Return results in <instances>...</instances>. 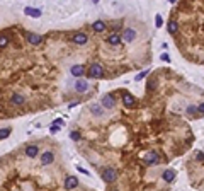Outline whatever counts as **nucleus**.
Returning <instances> with one entry per match:
<instances>
[{
	"instance_id": "nucleus-25",
	"label": "nucleus",
	"mask_w": 204,
	"mask_h": 191,
	"mask_svg": "<svg viewBox=\"0 0 204 191\" xmlns=\"http://www.w3.org/2000/svg\"><path fill=\"white\" fill-rule=\"evenodd\" d=\"M155 24H157V27H160V26L163 24V22H162V17H160V16L155 17Z\"/></svg>"
},
{
	"instance_id": "nucleus-32",
	"label": "nucleus",
	"mask_w": 204,
	"mask_h": 191,
	"mask_svg": "<svg viewBox=\"0 0 204 191\" xmlns=\"http://www.w3.org/2000/svg\"><path fill=\"white\" fill-rule=\"evenodd\" d=\"M112 191H116V189H112Z\"/></svg>"
},
{
	"instance_id": "nucleus-18",
	"label": "nucleus",
	"mask_w": 204,
	"mask_h": 191,
	"mask_svg": "<svg viewBox=\"0 0 204 191\" xmlns=\"http://www.w3.org/2000/svg\"><path fill=\"white\" fill-rule=\"evenodd\" d=\"M105 22H102V21H95L94 24H92V29H94L95 32H104L105 31Z\"/></svg>"
},
{
	"instance_id": "nucleus-7",
	"label": "nucleus",
	"mask_w": 204,
	"mask_h": 191,
	"mask_svg": "<svg viewBox=\"0 0 204 191\" xmlns=\"http://www.w3.org/2000/svg\"><path fill=\"white\" fill-rule=\"evenodd\" d=\"M9 102H10L12 106H24L26 104V97L22 94H12L9 97Z\"/></svg>"
},
{
	"instance_id": "nucleus-3",
	"label": "nucleus",
	"mask_w": 204,
	"mask_h": 191,
	"mask_svg": "<svg viewBox=\"0 0 204 191\" xmlns=\"http://www.w3.org/2000/svg\"><path fill=\"white\" fill-rule=\"evenodd\" d=\"M72 41H73L75 44H78V46H84V44H87V43H89V36H87L85 32L78 31V32H75V34H73Z\"/></svg>"
},
{
	"instance_id": "nucleus-20",
	"label": "nucleus",
	"mask_w": 204,
	"mask_h": 191,
	"mask_svg": "<svg viewBox=\"0 0 204 191\" xmlns=\"http://www.w3.org/2000/svg\"><path fill=\"white\" fill-rule=\"evenodd\" d=\"M9 43H10V39H9L7 34H0V50L7 48V46H9Z\"/></svg>"
},
{
	"instance_id": "nucleus-9",
	"label": "nucleus",
	"mask_w": 204,
	"mask_h": 191,
	"mask_svg": "<svg viewBox=\"0 0 204 191\" xmlns=\"http://www.w3.org/2000/svg\"><path fill=\"white\" fill-rule=\"evenodd\" d=\"M24 152H26V155L29 159H34V157H37V154H39V147L34 145V143H29V145H26Z\"/></svg>"
},
{
	"instance_id": "nucleus-28",
	"label": "nucleus",
	"mask_w": 204,
	"mask_h": 191,
	"mask_svg": "<svg viewBox=\"0 0 204 191\" xmlns=\"http://www.w3.org/2000/svg\"><path fill=\"white\" fill-rule=\"evenodd\" d=\"M160 58H162V60H163V62H170V56H168V55H167V53H163V55H162V56H160Z\"/></svg>"
},
{
	"instance_id": "nucleus-17",
	"label": "nucleus",
	"mask_w": 204,
	"mask_h": 191,
	"mask_svg": "<svg viewBox=\"0 0 204 191\" xmlns=\"http://www.w3.org/2000/svg\"><path fill=\"white\" fill-rule=\"evenodd\" d=\"M123 102H124V106H126V108H133V106L136 104V99H135V96L124 94V97H123Z\"/></svg>"
},
{
	"instance_id": "nucleus-31",
	"label": "nucleus",
	"mask_w": 204,
	"mask_h": 191,
	"mask_svg": "<svg viewBox=\"0 0 204 191\" xmlns=\"http://www.w3.org/2000/svg\"><path fill=\"white\" fill-rule=\"evenodd\" d=\"M58 130H60V128H58V126H51V128H49V132H51V133H56Z\"/></svg>"
},
{
	"instance_id": "nucleus-19",
	"label": "nucleus",
	"mask_w": 204,
	"mask_h": 191,
	"mask_svg": "<svg viewBox=\"0 0 204 191\" xmlns=\"http://www.w3.org/2000/svg\"><path fill=\"white\" fill-rule=\"evenodd\" d=\"M24 12H26L27 16H31V17H39L41 16V11H39V9H32V7H26Z\"/></svg>"
},
{
	"instance_id": "nucleus-6",
	"label": "nucleus",
	"mask_w": 204,
	"mask_h": 191,
	"mask_svg": "<svg viewBox=\"0 0 204 191\" xmlns=\"http://www.w3.org/2000/svg\"><path fill=\"white\" fill-rule=\"evenodd\" d=\"M100 106L105 108V109H114L116 108V99L112 97V96H104L102 99H100Z\"/></svg>"
},
{
	"instance_id": "nucleus-1",
	"label": "nucleus",
	"mask_w": 204,
	"mask_h": 191,
	"mask_svg": "<svg viewBox=\"0 0 204 191\" xmlns=\"http://www.w3.org/2000/svg\"><path fill=\"white\" fill-rule=\"evenodd\" d=\"M100 177L107 183V184H111V183H114L116 179H117V172H116L114 167H111V165H107V167H104L102 169V172H100Z\"/></svg>"
},
{
	"instance_id": "nucleus-26",
	"label": "nucleus",
	"mask_w": 204,
	"mask_h": 191,
	"mask_svg": "<svg viewBox=\"0 0 204 191\" xmlns=\"http://www.w3.org/2000/svg\"><path fill=\"white\" fill-rule=\"evenodd\" d=\"M196 159L201 160V162H204V154L203 152H197V155H196Z\"/></svg>"
},
{
	"instance_id": "nucleus-8",
	"label": "nucleus",
	"mask_w": 204,
	"mask_h": 191,
	"mask_svg": "<svg viewBox=\"0 0 204 191\" xmlns=\"http://www.w3.org/2000/svg\"><path fill=\"white\" fill-rule=\"evenodd\" d=\"M53 162H55V154H53L51 150L43 152V155H41V165H51Z\"/></svg>"
},
{
	"instance_id": "nucleus-15",
	"label": "nucleus",
	"mask_w": 204,
	"mask_h": 191,
	"mask_svg": "<svg viewBox=\"0 0 204 191\" xmlns=\"http://www.w3.org/2000/svg\"><path fill=\"white\" fill-rule=\"evenodd\" d=\"M107 43L111 46H116V44H121V34L119 32H112L109 38H107Z\"/></svg>"
},
{
	"instance_id": "nucleus-29",
	"label": "nucleus",
	"mask_w": 204,
	"mask_h": 191,
	"mask_svg": "<svg viewBox=\"0 0 204 191\" xmlns=\"http://www.w3.org/2000/svg\"><path fill=\"white\" fill-rule=\"evenodd\" d=\"M196 111H197V108L196 106H189V113H191V114H194Z\"/></svg>"
},
{
	"instance_id": "nucleus-27",
	"label": "nucleus",
	"mask_w": 204,
	"mask_h": 191,
	"mask_svg": "<svg viewBox=\"0 0 204 191\" xmlns=\"http://www.w3.org/2000/svg\"><path fill=\"white\" fill-rule=\"evenodd\" d=\"M155 89V80H150V84H148V90H153Z\"/></svg>"
},
{
	"instance_id": "nucleus-22",
	"label": "nucleus",
	"mask_w": 204,
	"mask_h": 191,
	"mask_svg": "<svg viewBox=\"0 0 204 191\" xmlns=\"http://www.w3.org/2000/svg\"><path fill=\"white\" fill-rule=\"evenodd\" d=\"M177 29H179L177 22H175V21H168V32H170V34H175Z\"/></svg>"
},
{
	"instance_id": "nucleus-14",
	"label": "nucleus",
	"mask_w": 204,
	"mask_h": 191,
	"mask_svg": "<svg viewBox=\"0 0 204 191\" xmlns=\"http://www.w3.org/2000/svg\"><path fill=\"white\" fill-rule=\"evenodd\" d=\"M102 109H104V108L100 106V104H97V102H94V104H90L89 106V111L92 113V114H94V116H102Z\"/></svg>"
},
{
	"instance_id": "nucleus-24",
	"label": "nucleus",
	"mask_w": 204,
	"mask_h": 191,
	"mask_svg": "<svg viewBox=\"0 0 204 191\" xmlns=\"http://www.w3.org/2000/svg\"><path fill=\"white\" fill-rule=\"evenodd\" d=\"M146 75H148V70H143L141 74H138V75H136V80H141L143 77H146Z\"/></svg>"
},
{
	"instance_id": "nucleus-21",
	"label": "nucleus",
	"mask_w": 204,
	"mask_h": 191,
	"mask_svg": "<svg viewBox=\"0 0 204 191\" xmlns=\"http://www.w3.org/2000/svg\"><path fill=\"white\" fill-rule=\"evenodd\" d=\"M10 132H12V128H10V126H4V128H0V140L7 138L9 135H10Z\"/></svg>"
},
{
	"instance_id": "nucleus-16",
	"label": "nucleus",
	"mask_w": 204,
	"mask_h": 191,
	"mask_svg": "<svg viewBox=\"0 0 204 191\" xmlns=\"http://www.w3.org/2000/svg\"><path fill=\"white\" fill-rule=\"evenodd\" d=\"M162 177H163V181H165V183H172V181L175 179V171H172V169L163 171Z\"/></svg>"
},
{
	"instance_id": "nucleus-12",
	"label": "nucleus",
	"mask_w": 204,
	"mask_h": 191,
	"mask_svg": "<svg viewBox=\"0 0 204 191\" xmlns=\"http://www.w3.org/2000/svg\"><path fill=\"white\" fill-rule=\"evenodd\" d=\"M75 90L80 92V94L87 92V90H89V82H85V80H77V82H75Z\"/></svg>"
},
{
	"instance_id": "nucleus-11",
	"label": "nucleus",
	"mask_w": 204,
	"mask_h": 191,
	"mask_svg": "<svg viewBox=\"0 0 204 191\" xmlns=\"http://www.w3.org/2000/svg\"><path fill=\"white\" fill-rule=\"evenodd\" d=\"M26 39L27 43H31V44H39L43 41V38L39 34H34V32H26Z\"/></svg>"
},
{
	"instance_id": "nucleus-2",
	"label": "nucleus",
	"mask_w": 204,
	"mask_h": 191,
	"mask_svg": "<svg viewBox=\"0 0 204 191\" xmlns=\"http://www.w3.org/2000/svg\"><path fill=\"white\" fill-rule=\"evenodd\" d=\"M87 75H89L90 79H100L102 75H104V68H102V65L99 63H92L87 70Z\"/></svg>"
},
{
	"instance_id": "nucleus-30",
	"label": "nucleus",
	"mask_w": 204,
	"mask_h": 191,
	"mask_svg": "<svg viewBox=\"0 0 204 191\" xmlns=\"http://www.w3.org/2000/svg\"><path fill=\"white\" fill-rule=\"evenodd\" d=\"M197 111H201V113H204V102H201L197 106Z\"/></svg>"
},
{
	"instance_id": "nucleus-10",
	"label": "nucleus",
	"mask_w": 204,
	"mask_h": 191,
	"mask_svg": "<svg viewBox=\"0 0 204 191\" xmlns=\"http://www.w3.org/2000/svg\"><path fill=\"white\" fill-rule=\"evenodd\" d=\"M78 186V179L75 177V176H68L67 179H65V189H75Z\"/></svg>"
},
{
	"instance_id": "nucleus-23",
	"label": "nucleus",
	"mask_w": 204,
	"mask_h": 191,
	"mask_svg": "<svg viewBox=\"0 0 204 191\" xmlns=\"http://www.w3.org/2000/svg\"><path fill=\"white\" fill-rule=\"evenodd\" d=\"M70 138L75 140V142H78V140H82V135H80V132H72L70 133Z\"/></svg>"
},
{
	"instance_id": "nucleus-4",
	"label": "nucleus",
	"mask_w": 204,
	"mask_h": 191,
	"mask_svg": "<svg viewBox=\"0 0 204 191\" xmlns=\"http://www.w3.org/2000/svg\"><path fill=\"white\" fill-rule=\"evenodd\" d=\"M143 162L146 165H155V164L160 162V155H158L157 152H148V154L143 157Z\"/></svg>"
},
{
	"instance_id": "nucleus-5",
	"label": "nucleus",
	"mask_w": 204,
	"mask_h": 191,
	"mask_svg": "<svg viewBox=\"0 0 204 191\" xmlns=\"http://www.w3.org/2000/svg\"><path fill=\"white\" fill-rule=\"evenodd\" d=\"M135 39H136V31H135V29H131V27H126L124 32H123V36H121V41L133 43Z\"/></svg>"
},
{
	"instance_id": "nucleus-13",
	"label": "nucleus",
	"mask_w": 204,
	"mask_h": 191,
	"mask_svg": "<svg viewBox=\"0 0 204 191\" xmlns=\"http://www.w3.org/2000/svg\"><path fill=\"white\" fill-rule=\"evenodd\" d=\"M85 74H87V70H85L84 65H73V67H72V75H73V77H82V75H85Z\"/></svg>"
}]
</instances>
